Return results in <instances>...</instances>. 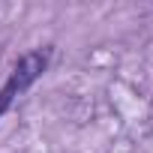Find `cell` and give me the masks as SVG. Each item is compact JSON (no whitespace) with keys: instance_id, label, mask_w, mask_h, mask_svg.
Instances as JSON below:
<instances>
[{"instance_id":"obj_1","label":"cell","mask_w":153,"mask_h":153,"mask_svg":"<svg viewBox=\"0 0 153 153\" xmlns=\"http://www.w3.org/2000/svg\"><path fill=\"white\" fill-rule=\"evenodd\" d=\"M48 60H51V48H33L27 54L18 57V63L12 66V75L6 87H12L15 93H24L36 78H42V72L48 69Z\"/></svg>"},{"instance_id":"obj_2","label":"cell","mask_w":153,"mask_h":153,"mask_svg":"<svg viewBox=\"0 0 153 153\" xmlns=\"http://www.w3.org/2000/svg\"><path fill=\"white\" fill-rule=\"evenodd\" d=\"M15 96H18V93H15L12 87H6V84H3V90H0V117L9 111V105H12V99H15Z\"/></svg>"}]
</instances>
